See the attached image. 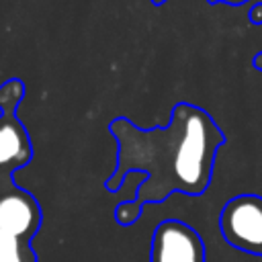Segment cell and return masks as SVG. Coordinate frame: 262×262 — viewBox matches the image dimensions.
Here are the masks:
<instances>
[{
	"instance_id": "9",
	"label": "cell",
	"mask_w": 262,
	"mask_h": 262,
	"mask_svg": "<svg viewBox=\"0 0 262 262\" xmlns=\"http://www.w3.org/2000/svg\"><path fill=\"white\" fill-rule=\"evenodd\" d=\"M254 68H256V70H262V51L254 57Z\"/></svg>"
},
{
	"instance_id": "7",
	"label": "cell",
	"mask_w": 262,
	"mask_h": 262,
	"mask_svg": "<svg viewBox=\"0 0 262 262\" xmlns=\"http://www.w3.org/2000/svg\"><path fill=\"white\" fill-rule=\"evenodd\" d=\"M250 20L254 25H262V2H256L254 8L250 10Z\"/></svg>"
},
{
	"instance_id": "2",
	"label": "cell",
	"mask_w": 262,
	"mask_h": 262,
	"mask_svg": "<svg viewBox=\"0 0 262 262\" xmlns=\"http://www.w3.org/2000/svg\"><path fill=\"white\" fill-rule=\"evenodd\" d=\"M25 94L27 88L18 78L0 84V188L12 186L14 172L33 160L29 131L16 117V108Z\"/></svg>"
},
{
	"instance_id": "1",
	"label": "cell",
	"mask_w": 262,
	"mask_h": 262,
	"mask_svg": "<svg viewBox=\"0 0 262 262\" xmlns=\"http://www.w3.org/2000/svg\"><path fill=\"white\" fill-rule=\"evenodd\" d=\"M108 131L117 139V168L104 188L119 192L127 174H145L135 199L123 201L115 209V221L123 227L133 225L147 203H164L174 192L203 194L213 178L215 156L225 143L213 117L188 102H178L172 108L166 127L141 129L127 117H117Z\"/></svg>"
},
{
	"instance_id": "4",
	"label": "cell",
	"mask_w": 262,
	"mask_h": 262,
	"mask_svg": "<svg viewBox=\"0 0 262 262\" xmlns=\"http://www.w3.org/2000/svg\"><path fill=\"white\" fill-rule=\"evenodd\" d=\"M149 262H207V248L188 223L166 219L154 229Z\"/></svg>"
},
{
	"instance_id": "3",
	"label": "cell",
	"mask_w": 262,
	"mask_h": 262,
	"mask_svg": "<svg viewBox=\"0 0 262 262\" xmlns=\"http://www.w3.org/2000/svg\"><path fill=\"white\" fill-rule=\"evenodd\" d=\"M219 229L231 248L262 258V196L237 194L229 199L221 209Z\"/></svg>"
},
{
	"instance_id": "5",
	"label": "cell",
	"mask_w": 262,
	"mask_h": 262,
	"mask_svg": "<svg viewBox=\"0 0 262 262\" xmlns=\"http://www.w3.org/2000/svg\"><path fill=\"white\" fill-rule=\"evenodd\" d=\"M43 221V211L37 199L12 184L6 188H0V231L33 242Z\"/></svg>"
},
{
	"instance_id": "8",
	"label": "cell",
	"mask_w": 262,
	"mask_h": 262,
	"mask_svg": "<svg viewBox=\"0 0 262 262\" xmlns=\"http://www.w3.org/2000/svg\"><path fill=\"white\" fill-rule=\"evenodd\" d=\"M209 4H231V6H237V4H246L248 0H207Z\"/></svg>"
},
{
	"instance_id": "6",
	"label": "cell",
	"mask_w": 262,
	"mask_h": 262,
	"mask_svg": "<svg viewBox=\"0 0 262 262\" xmlns=\"http://www.w3.org/2000/svg\"><path fill=\"white\" fill-rule=\"evenodd\" d=\"M0 262H37L31 242L0 231Z\"/></svg>"
}]
</instances>
